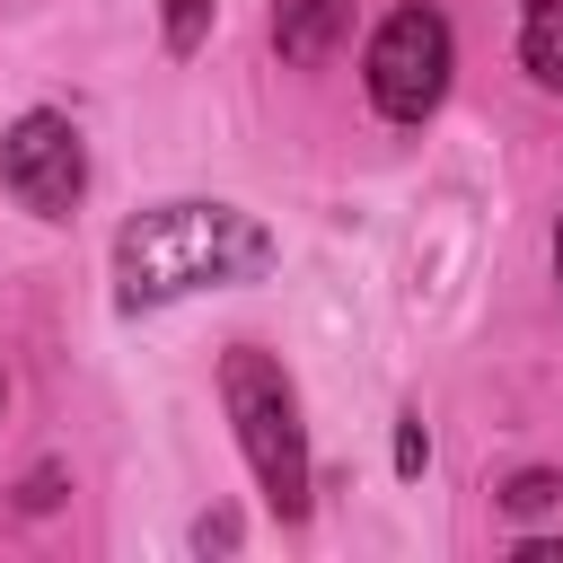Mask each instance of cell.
Returning <instances> with one entry per match:
<instances>
[{"instance_id": "cell-8", "label": "cell", "mask_w": 563, "mask_h": 563, "mask_svg": "<svg viewBox=\"0 0 563 563\" xmlns=\"http://www.w3.org/2000/svg\"><path fill=\"white\" fill-rule=\"evenodd\" d=\"M211 9L220 0H167V53H194L211 35Z\"/></svg>"}, {"instance_id": "cell-4", "label": "cell", "mask_w": 563, "mask_h": 563, "mask_svg": "<svg viewBox=\"0 0 563 563\" xmlns=\"http://www.w3.org/2000/svg\"><path fill=\"white\" fill-rule=\"evenodd\" d=\"M0 167H9V194H18L35 220H62V211L88 194V150H79V132H70V114H53V106H35V114H18V123L0 132Z\"/></svg>"}, {"instance_id": "cell-3", "label": "cell", "mask_w": 563, "mask_h": 563, "mask_svg": "<svg viewBox=\"0 0 563 563\" xmlns=\"http://www.w3.org/2000/svg\"><path fill=\"white\" fill-rule=\"evenodd\" d=\"M449 88V18L440 9H396L369 44V97L387 123H422Z\"/></svg>"}, {"instance_id": "cell-7", "label": "cell", "mask_w": 563, "mask_h": 563, "mask_svg": "<svg viewBox=\"0 0 563 563\" xmlns=\"http://www.w3.org/2000/svg\"><path fill=\"white\" fill-rule=\"evenodd\" d=\"M519 519H537V510H554L563 501V475H545V466H528V475H510V493H501Z\"/></svg>"}, {"instance_id": "cell-12", "label": "cell", "mask_w": 563, "mask_h": 563, "mask_svg": "<svg viewBox=\"0 0 563 563\" xmlns=\"http://www.w3.org/2000/svg\"><path fill=\"white\" fill-rule=\"evenodd\" d=\"M0 396H9V387H0Z\"/></svg>"}, {"instance_id": "cell-10", "label": "cell", "mask_w": 563, "mask_h": 563, "mask_svg": "<svg viewBox=\"0 0 563 563\" xmlns=\"http://www.w3.org/2000/svg\"><path fill=\"white\" fill-rule=\"evenodd\" d=\"M53 501H62V475L35 466V475H26V510H53Z\"/></svg>"}, {"instance_id": "cell-5", "label": "cell", "mask_w": 563, "mask_h": 563, "mask_svg": "<svg viewBox=\"0 0 563 563\" xmlns=\"http://www.w3.org/2000/svg\"><path fill=\"white\" fill-rule=\"evenodd\" d=\"M343 26H352V0H282V9H273L282 62H325V53L343 44Z\"/></svg>"}, {"instance_id": "cell-2", "label": "cell", "mask_w": 563, "mask_h": 563, "mask_svg": "<svg viewBox=\"0 0 563 563\" xmlns=\"http://www.w3.org/2000/svg\"><path fill=\"white\" fill-rule=\"evenodd\" d=\"M220 396H229V422H238V449H246L264 501H273L282 519H299V510H308V431H299V396H290L282 361L255 352V343H229Z\"/></svg>"}, {"instance_id": "cell-1", "label": "cell", "mask_w": 563, "mask_h": 563, "mask_svg": "<svg viewBox=\"0 0 563 563\" xmlns=\"http://www.w3.org/2000/svg\"><path fill=\"white\" fill-rule=\"evenodd\" d=\"M273 264V229L238 202H158L141 220H123L114 238V299L123 308H158L185 290H220V282H255Z\"/></svg>"}, {"instance_id": "cell-6", "label": "cell", "mask_w": 563, "mask_h": 563, "mask_svg": "<svg viewBox=\"0 0 563 563\" xmlns=\"http://www.w3.org/2000/svg\"><path fill=\"white\" fill-rule=\"evenodd\" d=\"M519 53H528V70H537L545 88H563V0H528V18H519Z\"/></svg>"}, {"instance_id": "cell-11", "label": "cell", "mask_w": 563, "mask_h": 563, "mask_svg": "<svg viewBox=\"0 0 563 563\" xmlns=\"http://www.w3.org/2000/svg\"><path fill=\"white\" fill-rule=\"evenodd\" d=\"M554 273H563V229H554Z\"/></svg>"}, {"instance_id": "cell-9", "label": "cell", "mask_w": 563, "mask_h": 563, "mask_svg": "<svg viewBox=\"0 0 563 563\" xmlns=\"http://www.w3.org/2000/svg\"><path fill=\"white\" fill-rule=\"evenodd\" d=\"M422 457H431V440H422V422L405 413V431H396V475H422Z\"/></svg>"}]
</instances>
